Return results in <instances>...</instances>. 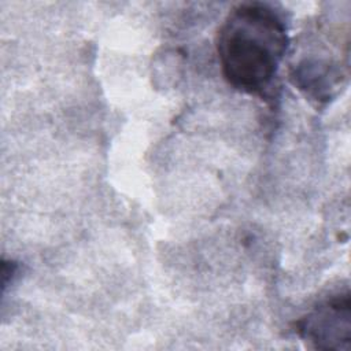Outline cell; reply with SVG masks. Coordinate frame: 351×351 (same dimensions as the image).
Returning <instances> with one entry per match:
<instances>
[{"instance_id":"1","label":"cell","mask_w":351,"mask_h":351,"mask_svg":"<svg viewBox=\"0 0 351 351\" xmlns=\"http://www.w3.org/2000/svg\"><path fill=\"white\" fill-rule=\"evenodd\" d=\"M221 73L234 89L267 97L289 47L288 25L270 4H237L217 33Z\"/></svg>"},{"instance_id":"2","label":"cell","mask_w":351,"mask_h":351,"mask_svg":"<svg viewBox=\"0 0 351 351\" xmlns=\"http://www.w3.org/2000/svg\"><path fill=\"white\" fill-rule=\"evenodd\" d=\"M299 336L317 350L351 348V296L330 295L296 322Z\"/></svg>"}]
</instances>
